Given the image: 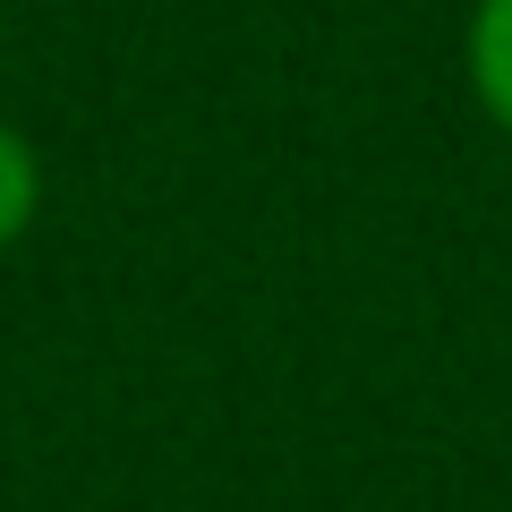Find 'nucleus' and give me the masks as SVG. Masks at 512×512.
<instances>
[{"label":"nucleus","mask_w":512,"mask_h":512,"mask_svg":"<svg viewBox=\"0 0 512 512\" xmlns=\"http://www.w3.org/2000/svg\"><path fill=\"white\" fill-rule=\"evenodd\" d=\"M461 86L495 120V137H512V0H470V18H461Z\"/></svg>","instance_id":"obj_1"},{"label":"nucleus","mask_w":512,"mask_h":512,"mask_svg":"<svg viewBox=\"0 0 512 512\" xmlns=\"http://www.w3.org/2000/svg\"><path fill=\"white\" fill-rule=\"evenodd\" d=\"M43 222V154L18 120H0V248H18Z\"/></svg>","instance_id":"obj_2"}]
</instances>
